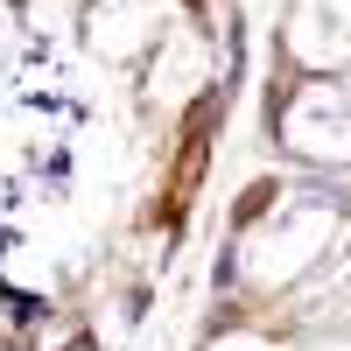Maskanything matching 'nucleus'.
<instances>
[{"label":"nucleus","mask_w":351,"mask_h":351,"mask_svg":"<svg viewBox=\"0 0 351 351\" xmlns=\"http://www.w3.org/2000/svg\"><path fill=\"white\" fill-rule=\"evenodd\" d=\"M267 197H274V183H253V190L239 197V218H260V211H267Z\"/></svg>","instance_id":"obj_1"}]
</instances>
